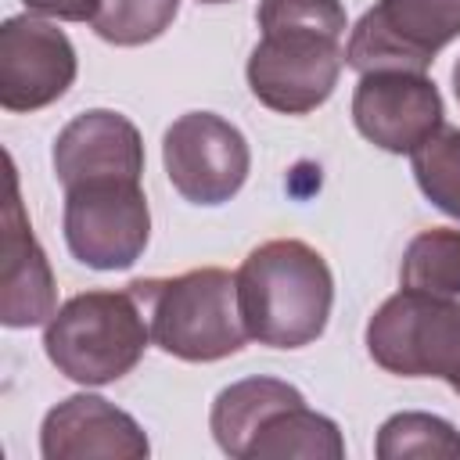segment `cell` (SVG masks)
<instances>
[{"label": "cell", "instance_id": "obj_1", "mask_svg": "<svg viewBox=\"0 0 460 460\" xmlns=\"http://www.w3.org/2000/svg\"><path fill=\"white\" fill-rule=\"evenodd\" d=\"M255 22L262 36L244 65L252 97L280 115L316 111L345 68V4L259 0Z\"/></svg>", "mask_w": 460, "mask_h": 460}, {"label": "cell", "instance_id": "obj_2", "mask_svg": "<svg viewBox=\"0 0 460 460\" xmlns=\"http://www.w3.org/2000/svg\"><path fill=\"white\" fill-rule=\"evenodd\" d=\"M234 277L252 341L266 349H305L327 331L334 277L313 244L298 237L262 241L244 255Z\"/></svg>", "mask_w": 460, "mask_h": 460}, {"label": "cell", "instance_id": "obj_3", "mask_svg": "<svg viewBox=\"0 0 460 460\" xmlns=\"http://www.w3.org/2000/svg\"><path fill=\"white\" fill-rule=\"evenodd\" d=\"M208 428L234 460H341V428L305 406V395L280 377H244L212 399Z\"/></svg>", "mask_w": 460, "mask_h": 460}, {"label": "cell", "instance_id": "obj_4", "mask_svg": "<svg viewBox=\"0 0 460 460\" xmlns=\"http://www.w3.org/2000/svg\"><path fill=\"white\" fill-rule=\"evenodd\" d=\"M151 345L183 363H216L244 349L248 331L237 305V277L219 266L187 270L176 277L133 280Z\"/></svg>", "mask_w": 460, "mask_h": 460}, {"label": "cell", "instance_id": "obj_5", "mask_svg": "<svg viewBox=\"0 0 460 460\" xmlns=\"http://www.w3.org/2000/svg\"><path fill=\"white\" fill-rule=\"evenodd\" d=\"M151 327L126 291H83L72 295L43 323V352L68 381L83 388H101L126 377L147 352Z\"/></svg>", "mask_w": 460, "mask_h": 460}, {"label": "cell", "instance_id": "obj_6", "mask_svg": "<svg viewBox=\"0 0 460 460\" xmlns=\"http://www.w3.org/2000/svg\"><path fill=\"white\" fill-rule=\"evenodd\" d=\"M370 359L399 377H438L460 395V298L399 288L363 331Z\"/></svg>", "mask_w": 460, "mask_h": 460}, {"label": "cell", "instance_id": "obj_7", "mask_svg": "<svg viewBox=\"0 0 460 460\" xmlns=\"http://www.w3.org/2000/svg\"><path fill=\"white\" fill-rule=\"evenodd\" d=\"M65 244L75 262L115 273L129 270L151 241V208L140 180L101 176L65 187Z\"/></svg>", "mask_w": 460, "mask_h": 460}, {"label": "cell", "instance_id": "obj_8", "mask_svg": "<svg viewBox=\"0 0 460 460\" xmlns=\"http://www.w3.org/2000/svg\"><path fill=\"white\" fill-rule=\"evenodd\" d=\"M460 36V0H377L352 25L345 65L352 72H428L435 54Z\"/></svg>", "mask_w": 460, "mask_h": 460}, {"label": "cell", "instance_id": "obj_9", "mask_svg": "<svg viewBox=\"0 0 460 460\" xmlns=\"http://www.w3.org/2000/svg\"><path fill=\"white\" fill-rule=\"evenodd\" d=\"M162 165L183 201L216 208L244 187L252 151L230 119L216 111H187L172 119L162 137Z\"/></svg>", "mask_w": 460, "mask_h": 460}, {"label": "cell", "instance_id": "obj_10", "mask_svg": "<svg viewBox=\"0 0 460 460\" xmlns=\"http://www.w3.org/2000/svg\"><path fill=\"white\" fill-rule=\"evenodd\" d=\"M79 58L65 29L40 14H14L0 25V108L40 111L68 93Z\"/></svg>", "mask_w": 460, "mask_h": 460}, {"label": "cell", "instance_id": "obj_11", "mask_svg": "<svg viewBox=\"0 0 460 460\" xmlns=\"http://www.w3.org/2000/svg\"><path fill=\"white\" fill-rule=\"evenodd\" d=\"M442 93L428 72H363L352 90V122L363 140L388 155H413L442 122Z\"/></svg>", "mask_w": 460, "mask_h": 460}, {"label": "cell", "instance_id": "obj_12", "mask_svg": "<svg viewBox=\"0 0 460 460\" xmlns=\"http://www.w3.org/2000/svg\"><path fill=\"white\" fill-rule=\"evenodd\" d=\"M0 323L11 331L40 327L58 313V284L47 252L22 208L18 172L7 158V201L0 216Z\"/></svg>", "mask_w": 460, "mask_h": 460}, {"label": "cell", "instance_id": "obj_13", "mask_svg": "<svg viewBox=\"0 0 460 460\" xmlns=\"http://www.w3.org/2000/svg\"><path fill=\"white\" fill-rule=\"evenodd\" d=\"M40 453L43 460H144L151 442L137 417L104 395L79 392L43 413Z\"/></svg>", "mask_w": 460, "mask_h": 460}, {"label": "cell", "instance_id": "obj_14", "mask_svg": "<svg viewBox=\"0 0 460 460\" xmlns=\"http://www.w3.org/2000/svg\"><path fill=\"white\" fill-rule=\"evenodd\" d=\"M54 176L65 187L101 176H144V140L140 129L111 108H90L61 126L50 147Z\"/></svg>", "mask_w": 460, "mask_h": 460}, {"label": "cell", "instance_id": "obj_15", "mask_svg": "<svg viewBox=\"0 0 460 460\" xmlns=\"http://www.w3.org/2000/svg\"><path fill=\"white\" fill-rule=\"evenodd\" d=\"M399 284L410 291L460 298V230L428 226L402 248Z\"/></svg>", "mask_w": 460, "mask_h": 460}, {"label": "cell", "instance_id": "obj_16", "mask_svg": "<svg viewBox=\"0 0 460 460\" xmlns=\"http://www.w3.org/2000/svg\"><path fill=\"white\" fill-rule=\"evenodd\" d=\"M377 460H460V431L435 413L402 410L377 428Z\"/></svg>", "mask_w": 460, "mask_h": 460}, {"label": "cell", "instance_id": "obj_17", "mask_svg": "<svg viewBox=\"0 0 460 460\" xmlns=\"http://www.w3.org/2000/svg\"><path fill=\"white\" fill-rule=\"evenodd\" d=\"M410 165L420 194L438 212L460 223V126H442L438 133H431L410 155Z\"/></svg>", "mask_w": 460, "mask_h": 460}, {"label": "cell", "instance_id": "obj_18", "mask_svg": "<svg viewBox=\"0 0 460 460\" xmlns=\"http://www.w3.org/2000/svg\"><path fill=\"white\" fill-rule=\"evenodd\" d=\"M180 14V0H101L90 29L111 47H144Z\"/></svg>", "mask_w": 460, "mask_h": 460}, {"label": "cell", "instance_id": "obj_19", "mask_svg": "<svg viewBox=\"0 0 460 460\" xmlns=\"http://www.w3.org/2000/svg\"><path fill=\"white\" fill-rule=\"evenodd\" d=\"M29 14L58 18V22H93L101 0H22Z\"/></svg>", "mask_w": 460, "mask_h": 460}, {"label": "cell", "instance_id": "obj_20", "mask_svg": "<svg viewBox=\"0 0 460 460\" xmlns=\"http://www.w3.org/2000/svg\"><path fill=\"white\" fill-rule=\"evenodd\" d=\"M453 93H456V104H460V58L453 65Z\"/></svg>", "mask_w": 460, "mask_h": 460}, {"label": "cell", "instance_id": "obj_21", "mask_svg": "<svg viewBox=\"0 0 460 460\" xmlns=\"http://www.w3.org/2000/svg\"><path fill=\"white\" fill-rule=\"evenodd\" d=\"M198 4H230V0H198Z\"/></svg>", "mask_w": 460, "mask_h": 460}]
</instances>
